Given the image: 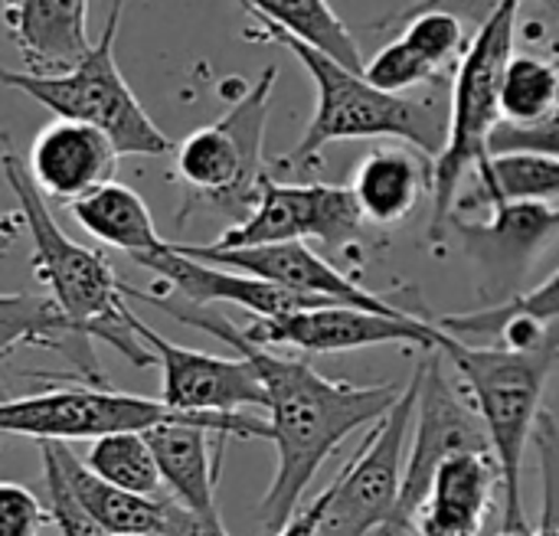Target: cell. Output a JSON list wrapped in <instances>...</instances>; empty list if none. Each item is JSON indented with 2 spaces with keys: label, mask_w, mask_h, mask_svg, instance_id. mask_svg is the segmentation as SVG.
<instances>
[{
  "label": "cell",
  "mask_w": 559,
  "mask_h": 536,
  "mask_svg": "<svg viewBox=\"0 0 559 536\" xmlns=\"http://www.w3.org/2000/svg\"><path fill=\"white\" fill-rule=\"evenodd\" d=\"M124 298H141L154 305L157 311L177 318L187 327H197L219 344L239 350L246 357L265 390V409H269V432L278 455L275 478L259 501V524L265 536H275L298 511L308 485L314 481L318 468L337 452V445L357 432L367 422H380L400 400V383H380V386H350L321 377L311 364L282 357L269 347L249 344L242 327L233 324L226 314L206 305L183 301L180 295H170V288L160 282L154 288H134L124 282Z\"/></svg>",
  "instance_id": "1"
},
{
  "label": "cell",
  "mask_w": 559,
  "mask_h": 536,
  "mask_svg": "<svg viewBox=\"0 0 559 536\" xmlns=\"http://www.w3.org/2000/svg\"><path fill=\"white\" fill-rule=\"evenodd\" d=\"M498 347H472L459 337H445L442 354L452 360L468 400L475 403L491 455L501 468L504 485V527L514 534H531V521L524 514V455L534 439V426L540 419V400L550 380V370L559 360V321H511L501 334Z\"/></svg>",
  "instance_id": "2"
},
{
  "label": "cell",
  "mask_w": 559,
  "mask_h": 536,
  "mask_svg": "<svg viewBox=\"0 0 559 536\" xmlns=\"http://www.w3.org/2000/svg\"><path fill=\"white\" fill-rule=\"evenodd\" d=\"M0 170L16 196L23 226L33 239L29 269L46 288V298L59 308L69 331L82 347L92 341L118 350L131 367H154V354L131 331V308L124 301V282L115 275L111 262L88 246H79L52 219L46 196L36 190L23 157L0 138Z\"/></svg>",
  "instance_id": "3"
},
{
  "label": "cell",
  "mask_w": 559,
  "mask_h": 536,
  "mask_svg": "<svg viewBox=\"0 0 559 536\" xmlns=\"http://www.w3.org/2000/svg\"><path fill=\"white\" fill-rule=\"evenodd\" d=\"M262 26V39L285 46L311 75L318 102L314 115L301 134V141L275 160L282 170H308L321 160V151L334 141H357V138H400L413 144L423 157H439L449 144V108L436 98H406L373 88L364 72L341 65L337 59L324 56L321 49L275 29Z\"/></svg>",
  "instance_id": "4"
},
{
  "label": "cell",
  "mask_w": 559,
  "mask_h": 536,
  "mask_svg": "<svg viewBox=\"0 0 559 536\" xmlns=\"http://www.w3.org/2000/svg\"><path fill=\"white\" fill-rule=\"evenodd\" d=\"M275 79L278 69L265 65L223 118L190 131L174 147V177L183 187V206L177 210L180 226L190 213H216L229 226H239L255 210L269 177L262 144Z\"/></svg>",
  "instance_id": "5"
},
{
  "label": "cell",
  "mask_w": 559,
  "mask_h": 536,
  "mask_svg": "<svg viewBox=\"0 0 559 536\" xmlns=\"http://www.w3.org/2000/svg\"><path fill=\"white\" fill-rule=\"evenodd\" d=\"M524 0H504L501 10L472 36L468 49L455 65L452 108H449V144L432 164V223L429 239L442 242L449 233L459 187L468 170H481L491 154V131L501 124V79L514 56L518 13Z\"/></svg>",
  "instance_id": "6"
},
{
  "label": "cell",
  "mask_w": 559,
  "mask_h": 536,
  "mask_svg": "<svg viewBox=\"0 0 559 536\" xmlns=\"http://www.w3.org/2000/svg\"><path fill=\"white\" fill-rule=\"evenodd\" d=\"M124 3L128 0H111L98 39L72 69H66L59 75H33L26 69L0 65V85L29 95L33 102L49 108L56 118L85 121V124L105 131L121 157L124 154L160 157V154L174 151V141L144 111V105L131 92V85L121 75L118 59H115V39H118Z\"/></svg>",
  "instance_id": "7"
},
{
  "label": "cell",
  "mask_w": 559,
  "mask_h": 536,
  "mask_svg": "<svg viewBox=\"0 0 559 536\" xmlns=\"http://www.w3.org/2000/svg\"><path fill=\"white\" fill-rule=\"evenodd\" d=\"M419 396V367L403 386L396 406L370 429L354 458L331 481L334 495L318 536H393L403 475H406V439Z\"/></svg>",
  "instance_id": "8"
},
{
  "label": "cell",
  "mask_w": 559,
  "mask_h": 536,
  "mask_svg": "<svg viewBox=\"0 0 559 536\" xmlns=\"http://www.w3.org/2000/svg\"><path fill=\"white\" fill-rule=\"evenodd\" d=\"M56 386L36 396L0 403V436H23L36 442H95L115 432H147L160 422L180 419L160 400L128 396L111 386L69 380L66 373H39Z\"/></svg>",
  "instance_id": "9"
},
{
  "label": "cell",
  "mask_w": 559,
  "mask_h": 536,
  "mask_svg": "<svg viewBox=\"0 0 559 536\" xmlns=\"http://www.w3.org/2000/svg\"><path fill=\"white\" fill-rule=\"evenodd\" d=\"M413 449L406 458V475H403V495H400V511H396V527L393 536L416 534V517L429 498L436 472L468 452L491 455L488 429L468 396L459 393V386L445 377L442 367V350H432L419 364V396H416V413H413Z\"/></svg>",
  "instance_id": "10"
},
{
  "label": "cell",
  "mask_w": 559,
  "mask_h": 536,
  "mask_svg": "<svg viewBox=\"0 0 559 536\" xmlns=\"http://www.w3.org/2000/svg\"><path fill=\"white\" fill-rule=\"evenodd\" d=\"M364 226L360 206L350 187L334 183H282L272 174L262 183L259 203L246 223L229 226L216 249H252L275 242H305L318 239L324 249L347 246Z\"/></svg>",
  "instance_id": "11"
},
{
  "label": "cell",
  "mask_w": 559,
  "mask_h": 536,
  "mask_svg": "<svg viewBox=\"0 0 559 536\" xmlns=\"http://www.w3.org/2000/svg\"><path fill=\"white\" fill-rule=\"evenodd\" d=\"M449 233H455L465 252L481 272L478 291L495 305L521 295V282L537 265L540 252L559 236V206L537 200H504L491 206L488 219L452 216Z\"/></svg>",
  "instance_id": "12"
},
{
  "label": "cell",
  "mask_w": 559,
  "mask_h": 536,
  "mask_svg": "<svg viewBox=\"0 0 559 536\" xmlns=\"http://www.w3.org/2000/svg\"><path fill=\"white\" fill-rule=\"evenodd\" d=\"M242 334L259 347H298L308 354H344L380 344H416L423 350H442L449 337L436 321L419 314L390 318L350 305H324L285 318H255L249 327H242Z\"/></svg>",
  "instance_id": "13"
},
{
  "label": "cell",
  "mask_w": 559,
  "mask_h": 536,
  "mask_svg": "<svg viewBox=\"0 0 559 536\" xmlns=\"http://www.w3.org/2000/svg\"><path fill=\"white\" fill-rule=\"evenodd\" d=\"M131 331L160 364V403L177 413H239L246 406L265 409V390L246 357H216L180 347L151 331L131 314Z\"/></svg>",
  "instance_id": "14"
},
{
  "label": "cell",
  "mask_w": 559,
  "mask_h": 536,
  "mask_svg": "<svg viewBox=\"0 0 559 536\" xmlns=\"http://www.w3.org/2000/svg\"><path fill=\"white\" fill-rule=\"evenodd\" d=\"M177 249L206 265L242 272V275L272 282L278 288H288L295 295L324 298L334 305H350V308H364V311H377V314H390V318H413V311H406L403 305H396L383 295L364 291L354 278L337 272L324 255H318L305 242H275V246H252V249H216V246H180L177 242Z\"/></svg>",
  "instance_id": "15"
},
{
  "label": "cell",
  "mask_w": 559,
  "mask_h": 536,
  "mask_svg": "<svg viewBox=\"0 0 559 536\" xmlns=\"http://www.w3.org/2000/svg\"><path fill=\"white\" fill-rule=\"evenodd\" d=\"M138 265L154 272L183 301L206 305V308L216 305V301H226V305L252 311L255 318H285V314H295V311H311V308L334 305V301H324V298L295 295L288 288H278L272 282H262V278L242 275V272L206 265V262H200L193 255H183L177 249V242H170L167 249H160L154 255L138 259Z\"/></svg>",
  "instance_id": "16"
},
{
  "label": "cell",
  "mask_w": 559,
  "mask_h": 536,
  "mask_svg": "<svg viewBox=\"0 0 559 536\" xmlns=\"http://www.w3.org/2000/svg\"><path fill=\"white\" fill-rule=\"evenodd\" d=\"M118 151L111 138L85 121L56 118L29 144L26 170L36 190L59 203H75L115 180Z\"/></svg>",
  "instance_id": "17"
},
{
  "label": "cell",
  "mask_w": 559,
  "mask_h": 536,
  "mask_svg": "<svg viewBox=\"0 0 559 536\" xmlns=\"http://www.w3.org/2000/svg\"><path fill=\"white\" fill-rule=\"evenodd\" d=\"M0 13L33 75H59L92 49L88 0H0Z\"/></svg>",
  "instance_id": "18"
},
{
  "label": "cell",
  "mask_w": 559,
  "mask_h": 536,
  "mask_svg": "<svg viewBox=\"0 0 559 536\" xmlns=\"http://www.w3.org/2000/svg\"><path fill=\"white\" fill-rule=\"evenodd\" d=\"M498 481L501 468L495 455L468 452L449 458L432 478L416 517V536H478Z\"/></svg>",
  "instance_id": "19"
},
{
  "label": "cell",
  "mask_w": 559,
  "mask_h": 536,
  "mask_svg": "<svg viewBox=\"0 0 559 536\" xmlns=\"http://www.w3.org/2000/svg\"><path fill=\"white\" fill-rule=\"evenodd\" d=\"M426 190H432V170L406 147L370 151L350 177V193L360 206V216L377 226H396L409 219Z\"/></svg>",
  "instance_id": "20"
},
{
  "label": "cell",
  "mask_w": 559,
  "mask_h": 536,
  "mask_svg": "<svg viewBox=\"0 0 559 536\" xmlns=\"http://www.w3.org/2000/svg\"><path fill=\"white\" fill-rule=\"evenodd\" d=\"M23 347H52L69 357V380L108 386L95 350L75 341L66 318L46 295H0V364Z\"/></svg>",
  "instance_id": "21"
},
{
  "label": "cell",
  "mask_w": 559,
  "mask_h": 536,
  "mask_svg": "<svg viewBox=\"0 0 559 536\" xmlns=\"http://www.w3.org/2000/svg\"><path fill=\"white\" fill-rule=\"evenodd\" d=\"M69 213L88 236H95L98 242H105L111 249L128 252L131 262L170 246L167 239H160L147 203L131 187L115 183V180L92 190L88 196L75 200L69 206Z\"/></svg>",
  "instance_id": "22"
},
{
  "label": "cell",
  "mask_w": 559,
  "mask_h": 536,
  "mask_svg": "<svg viewBox=\"0 0 559 536\" xmlns=\"http://www.w3.org/2000/svg\"><path fill=\"white\" fill-rule=\"evenodd\" d=\"M242 7L265 26H275L324 56L337 59L341 65L364 72V52L357 36L337 16L328 0H242Z\"/></svg>",
  "instance_id": "23"
},
{
  "label": "cell",
  "mask_w": 559,
  "mask_h": 536,
  "mask_svg": "<svg viewBox=\"0 0 559 536\" xmlns=\"http://www.w3.org/2000/svg\"><path fill=\"white\" fill-rule=\"evenodd\" d=\"M59 458L62 468L82 501V508L92 514V521L108 536H138L164 531V498H138L131 491H121L108 481H102L98 475H92L85 468L82 458H75V452L59 442Z\"/></svg>",
  "instance_id": "24"
},
{
  "label": "cell",
  "mask_w": 559,
  "mask_h": 536,
  "mask_svg": "<svg viewBox=\"0 0 559 536\" xmlns=\"http://www.w3.org/2000/svg\"><path fill=\"white\" fill-rule=\"evenodd\" d=\"M475 190L459 196L452 216H465L472 210H491L495 203L511 200H559V160L537 154H501L491 157L481 170H475Z\"/></svg>",
  "instance_id": "25"
},
{
  "label": "cell",
  "mask_w": 559,
  "mask_h": 536,
  "mask_svg": "<svg viewBox=\"0 0 559 536\" xmlns=\"http://www.w3.org/2000/svg\"><path fill=\"white\" fill-rule=\"evenodd\" d=\"M85 468L102 481L138 498H160V472L144 432H115L95 439L85 452Z\"/></svg>",
  "instance_id": "26"
},
{
  "label": "cell",
  "mask_w": 559,
  "mask_h": 536,
  "mask_svg": "<svg viewBox=\"0 0 559 536\" xmlns=\"http://www.w3.org/2000/svg\"><path fill=\"white\" fill-rule=\"evenodd\" d=\"M521 318L537 321V324L559 321V272H554L534 291H524L504 305L465 311V314H449V318H439L436 324L452 337H498L511 321H521Z\"/></svg>",
  "instance_id": "27"
},
{
  "label": "cell",
  "mask_w": 559,
  "mask_h": 536,
  "mask_svg": "<svg viewBox=\"0 0 559 536\" xmlns=\"http://www.w3.org/2000/svg\"><path fill=\"white\" fill-rule=\"evenodd\" d=\"M559 105V79L554 59L511 56L501 79V121L531 124Z\"/></svg>",
  "instance_id": "28"
},
{
  "label": "cell",
  "mask_w": 559,
  "mask_h": 536,
  "mask_svg": "<svg viewBox=\"0 0 559 536\" xmlns=\"http://www.w3.org/2000/svg\"><path fill=\"white\" fill-rule=\"evenodd\" d=\"M39 462H43V488H46V514L56 524L59 536H108L92 514L82 508L62 458H59V442H39Z\"/></svg>",
  "instance_id": "29"
},
{
  "label": "cell",
  "mask_w": 559,
  "mask_h": 536,
  "mask_svg": "<svg viewBox=\"0 0 559 536\" xmlns=\"http://www.w3.org/2000/svg\"><path fill=\"white\" fill-rule=\"evenodd\" d=\"M400 36L439 72L455 65V59H462L472 43V33L449 13H419L403 23Z\"/></svg>",
  "instance_id": "30"
},
{
  "label": "cell",
  "mask_w": 559,
  "mask_h": 536,
  "mask_svg": "<svg viewBox=\"0 0 559 536\" xmlns=\"http://www.w3.org/2000/svg\"><path fill=\"white\" fill-rule=\"evenodd\" d=\"M364 79L380 92L406 95L416 85L439 82V69H432L403 36H396L370 62H364Z\"/></svg>",
  "instance_id": "31"
},
{
  "label": "cell",
  "mask_w": 559,
  "mask_h": 536,
  "mask_svg": "<svg viewBox=\"0 0 559 536\" xmlns=\"http://www.w3.org/2000/svg\"><path fill=\"white\" fill-rule=\"evenodd\" d=\"M488 154L491 157H501V154H537V157H557L559 160V105L554 111H547L544 118L531 121V124H508V121H501L491 131Z\"/></svg>",
  "instance_id": "32"
},
{
  "label": "cell",
  "mask_w": 559,
  "mask_h": 536,
  "mask_svg": "<svg viewBox=\"0 0 559 536\" xmlns=\"http://www.w3.org/2000/svg\"><path fill=\"white\" fill-rule=\"evenodd\" d=\"M46 524L49 514L29 488L0 481V536H43Z\"/></svg>",
  "instance_id": "33"
},
{
  "label": "cell",
  "mask_w": 559,
  "mask_h": 536,
  "mask_svg": "<svg viewBox=\"0 0 559 536\" xmlns=\"http://www.w3.org/2000/svg\"><path fill=\"white\" fill-rule=\"evenodd\" d=\"M501 3L504 0H416L413 7H406V10H400V13H393V16H386L380 26H403L406 20H413V16H419V13H449V16H455L472 36L501 10Z\"/></svg>",
  "instance_id": "34"
},
{
  "label": "cell",
  "mask_w": 559,
  "mask_h": 536,
  "mask_svg": "<svg viewBox=\"0 0 559 536\" xmlns=\"http://www.w3.org/2000/svg\"><path fill=\"white\" fill-rule=\"evenodd\" d=\"M164 534L167 536H229L219 514H197L164 498Z\"/></svg>",
  "instance_id": "35"
},
{
  "label": "cell",
  "mask_w": 559,
  "mask_h": 536,
  "mask_svg": "<svg viewBox=\"0 0 559 536\" xmlns=\"http://www.w3.org/2000/svg\"><path fill=\"white\" fill-rule=\"evenodd\" d=\"M331 495H334V488L328 485L308 508H301L282 531L275 536H318L321 531V521H324V514H328V504H331Z\"/></svg>",
  "instance_id": "36"
},
{
  "label": "cell",
  "mask_w": 559,
  "mask_h": 536,
  "mask_svg": "<svg viewBox=\"0 0 559 536\" xmlns=\"http://www.w3.org/2000/svg\"><path fill=\"white\" fill-rule=\"evenodd\" d=\"M540 7L550 13V20H554V23L559 26V0H540Z\"/></svg>",
  "instance_id": "37"
},
{
  "label": "cell",
  "mask_w": 559,
  "mask_h": 536,
  "mask_svg": "<svg viewBox=\"0 0 559 536\" xmlns=\"http://www.w3.org/2000/svg\"><path fill=\"white\" fill-rule=\"evenodd\" d=\"M498 536H534V534H514V531H501Z\"/></svg>",
  "instance_id": "38"
},
{
  "label": "cell",
  "mask_w": 559,
  "mask_h": 536,
  "mask_svg": "<svg viewBox=\"0 0 559 536\" xmlns=\"http://www.w3.org/2000/svg\"><path fill=\"white\" fill-rule=\"evenodd\" d=\"M554 69H557V79H559V52L554 56Z\"/></svg>",
  "instance_id": "39"
},
{
  "label": "cell",
  "mask_w": 559,
  "mask_h": 536,
  "mask_svg": "<svg viewBox=\"0 0 559 536\" xmlns=\"http://www.w3.org/2000/svg\"><path fill=\"white\" fill-rule=\"evenodd\" d=\"M138 536H167L164 531H154V534H138Z\"/></svg>",
  "instance_id": "40"
}]
</instances>
